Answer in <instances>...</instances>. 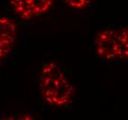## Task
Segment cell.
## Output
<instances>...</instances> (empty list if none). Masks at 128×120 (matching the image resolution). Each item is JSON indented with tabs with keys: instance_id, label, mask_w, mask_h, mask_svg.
Masks as SVG:
<instances>
[{
	"instance_id": "6da1fadb",
	"label": "cell",
	"mask_w": 128,
	"mask_h": 120,
	"mask_svg": "<svg viewBox=\"0 0 128 120\" xmlns=\"http://www.w3.org/2000/svg\"><path fill=\"white\" fill-rule=\"evenodd\" d=\"M39 81L42 97L47 104L56 108H66L73 102L75 88L57 62L44 63Z\"/></svg>"
},
{
	"instance_id": "7a4b0ae2",
	"label": "cell",
	"mask_w": 128,
	"mask_h": 120,
	"mask_svg": "<svg viewBox=\"0 0 128 120\" xmlns=\"http://www.w3.org/2000/svg\"><path fill=\"white\" fill-rule=\"evenodd\" d=\"M93 50L104 60L128 61V26L100 31L94 38Z\"/></svg>"
},
{
	"instance_id": "3957f363",
	"label": "cell",
	"mask_w": 128,
	"mask_h": 120,
	"mask_svg": "<svg viewBox=\"0 0 128 120\" xmlns=\"http://www.w3.org/2000/svg\"><path fill=\"white\" fill-rule=\"evenodd\" d=\"M9 5L16 16L28 21L49 12L54 0H10Z\"/></svg>"
},
{
	"instance_id": "277c9868",
	"label": "cell",
	"mask_w": 128,
	"mask_h": 120,
	"mask_svg": "<svg viewBox=\"0 0 128 120\" xmlns=\"http://www.w3.org/2000/svg\"><path fill=\"white\" fill-rule=\"evenodd\" d=\"M17 36L18 27L14 21L6 16H0V67L12 52Z\"/></svg>"
},
{
	"instance_id": "5b68a950",
	"label": "cell",
	"mask_w": 128,
	"mask_h": 120,
	"mask_svg": "<svg viewBox=\"0 0 128 120\" xmlns=\"http://www.w3.org/2000/svg\"><path fill=\"white\" fill-rule=\"evenodd\" d=\"M63 1L66 6L76 10H83L87 9L91 3V0H63Z\"/></svg>"
}]
</instances>
